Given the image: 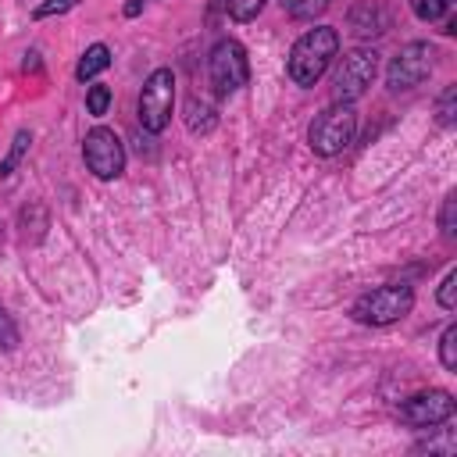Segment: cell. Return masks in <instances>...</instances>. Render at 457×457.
Returning a JSON list of instances; mask_svg holds the SVG:
<instances>
[{
	"instance_id": "6da1fadb",
	"label": "cell",
	"mask_w": 457,
	"mask_h": 457,
	"mask_svg": "<svg viewBox=\"0 0 457 457\" xmlns=\"http://www.w3.org/2000/svg\"><path fill=\"white\" fill-rule=\"evenodd\" d=\"M336 54H339V32L336 29H328V25L307 29L289 50V79L296 86H314L328 71Z\"/></svg>"
},
{
	"instance_id": "7a4b0ae2",
	"label": "cell",
	"mask_w": 457,
	"mask_h": 457,
	"mask_svg": "<svg viewBox=\"0 0 457 457\" xmlns=\"http://www.w3.org/2000/svg\"><path fill=\"white\" fill-rule=\"evenodd\" d=\"M357 136V111L353 104H328L321 114H314L311 129H307V143L318 157H336L343 154Z\"/></svg>"
},
{
	"instance_id": "3957f363",
	"label": "cell",
	"mask_w": 457,
	"mask_h": 457,
	"mask_svg": "<svg viewBox=\"0 0 457 457\" xmlns=\"http://www.w3.org/2000/svg\"><path fill=\"white\" fill-rule=\"evenodd\" d=\"M414 307V289L411 286H378L371 293H361L350 307V314L361 321V325H393V321H403Z\"/></svg>"
},
{
	"instance_id": "277c9868",
	"label": "cell",
	"mask_w": 457,
	"mask_h": 457,
	"mask_svg": "<svg viewBox=\"0 0 457 457\" xmlns=\"http://www.w3.org/2000/svg\"><path fill=\"white\" fill-rule=\"evenodd\" d=\"M378 75V54L371 46H357L339 57L336 75H332V100L336 104H353L368 93V86Z\"/></svg>"
},
{
	"instance_id": "5b68a950",
	"label": "cell",
	"mask_w": 457,
	"mask_h": 457,
	"mask_svg": "<svg viewBox=\"0 0 457 457\" xmlns=\"http://www.w3.org/2000/svg\"><path fill=\"white\" fill-rule=\"evenodd\" d=\"M175 107V75L171 68H154L139 89V125L146 132H164Z\"/></svg>"
},
{
	"instance_id": "8992f818",
	"label": "cell",
	"mask_w": 457,
	"mask_h": 457,
	"mask_svg": "<svg viewBox=\"0 0 457 457\" xmlns=\"http://www.w3.org/2000/svg\"><path fill=\"white\" fill-rule=\"evenodd\" d=\"M207 75H211V86H214L221 96L243 89L246 79H250V61H246L243 43H236V39H218V43L211 46V54H207Z\"/></svg>"
},
{
	"instance_id": "52a82bcc",
	"label": "cell",
	"mask_w": 457,
	"mask_h": 457,
	"mask_svg": "<svg viewBox=\"0 0 457 457\" xmlns=\"http://www.w3.org/2000/svg\"><path fill=\"white\" fill-rule=\"evenodd\" d=\"M432 68H436V50H432L428 43L414 39V43L400 46V54L389 61V68H386V86H389L393 93H407V89L421 86V82L432 75Z\"/></svg>"
},
{
	"instance_id": "ba28073f",
	"label": "cell",
	"mask_w": 457,
	"mask_h": 457,
	"mask_svg": "<svg viewBox=\"0 0 457 457\" xmlns=\"http://www.w3.org/2000/svg\"><path fill=\"white\" fill-rule=\"evenodd\" d=\"M82 161H86V168L96 179H104V182L107 179H118L125 171V146H121L118 132L107 129V125L89 129L86 139H82Z\"/></svg>"
},
{
	"instance_id": "9c48e42d",
	"label": "cell",
	"mask_w": 457,
	"mask_h": 457,
	"mask_svg": "<svg viewBox=\"0 0 457 457\" xmlns=\"http://www.w3.org/2000/svg\"><path fill=\"white\" fill-rule=\"evenodd\" d=\"M453 396L446 389H425V393H414L400 403V421L411 425V428H432V425H443L453 418Z\"/></svg>"
},
{
	"instance_id": "30bf717a",
	"label": "cell",
	"mask_w": 457,
	"mask_h": 457,
	"mask_svg": "<svg viewBox=\"0 0 457 457\" xmlns=\"http://www.w3.org/2000/svg\"><path fill=\"white\" fill-rule=\"evenodd\" d=\"M350 29H353V36H361V39L382 36V32H386V14H382L375 4H361V7L350 11Z\"/></svg>"
},
{
	"instance_id": "8fae6325",
	"label": "cell",
	"mask_w": 457,
	"mask_h": 457,
	"mask_svg": "<svg viewBox=\"0 0 457 457\" xmlns=\"http://www.w3.org/2000/svg\"><path fill=\"white\" fill-rule=\"evenodd\" d=\"M186 125H189L193 136H207V132L218 125V111H214L207 100L189 96V104H186Z\"/></svg>"
},
{
	"instance_id": "7c38bea8",
	"label": "cell",
	"mask_w": 457,
	"mask_h": 457,
	"mask_svg": "<svg viewBox=\"0 0 457 457\" xmlns=\"http://www.w3.org/2000/svg\"><path fill=\"white\" fill-rule=\"evenodd\" d=\"M107 64H111V50H107L104 43H93V46L79 57V64H75V79H79V82H89V79H96Z\"/></svg>"
},
{
	"instance_id": "4fadbf2b",
	"label": "cell",
	"mask_w": 457,
	"mask_h": 457,
	"mask_svg": "<svg viewBox=\"0 0 457 457\" xmlns=\"http://www.w3.org/2000/svg\"><path fill=\"white\" fill-rule=\"evenodd\" d=\"M328 4L332 0H282V11L289 18H296V21H314V18H321L328 11Z\"/></svg>"
},
{
	"instance_id": "5bb4252c",
	"label": "cell",
	"mask_w": 457,
	"mask_h": 457,
	"mask_svg": "<svg viewBox=\"0 0 457 457\" xmlns=\"http://www.w3.org/2000/svg\"><path fill=\"white\" fill-rule=\"evenodd\" d=\"M29 143H32V132L29 129H21L18 136H14V143H11V150H7V157L0 161V175H11L18 164H21V157H25V150H29Z\"/></svg>"
},
{
	"instance_id": "9a60e30c",
	"label": "cell",
	"mask_w": 457,
	"mask_h": 457,
	"mask_svg": "<svg viewBox=\"0 0 457 457\" xmlns=\"http://www.w3.org/2000/svg\"><path fill=\"white\" fill-rule=\"evenodd\" d=\"M107 107H111V89H107V86H100V82H96V86H89V89H86V111H89L93 118H104V114H107Z\"/></svg>"
},
{
	"instance_id": "2e32d148",
	"label": "cell",
	"mask_w": 457,
	"mask_h": 457,
	"mask_svg": "<svg viewBox=\"0 0 457 457\" xmlns=\"http://www.w3.org/2000/svg\"><path fill=\"white\" fill-rule=\"evenodd\" d=\"M439 232H443L446 239L457 236V193H446V200H443V207H439Z\"/></svg>"
},
{
	"instance_id": "e0dca14e",
	"label": "cell",
	"mask_w": 457,
	"mask_h": 457,
	"mask_svg": "<svg viewBox=\"0 0 457 457\" xmlns=\"http://www.w3.org/2000/svg\"><path fill=\"white\" fill-rule=\"evenodd\" d=\"M439 361L446 371H457V325H446V332L439 339Z\"/></svg>"
},
{
	"instance_id": "ac0fdd59",
	"label": "cell",
	"mask_w": 457,
	"mask_h": 457,
	"mask_svg": "<svg viewBox=\"0 0 457 457\" xmlns=\"http://www.w3.org/2000/svg\"><path fill=\"white\" fill-rule=\"evenodd\" d=\"M414 4V14L421 18V21H439L443 14H450V7H453V0H411Z\"/></svg>"
},
{
	"instance_id": "d6986e66",
	"label": "cell",
	"mask_w": 457,
	"mask_h": 457,
	"mask_svg": "<svg viewBox=\"0 0 457 457\" xmlns=\"http://www.w3.org/2000/svg\"><path fill=\"white\" fill-rule=\"evenodd\" d=\"M261 7H264V0H225V11L232 21H253L261 14Z\"/></svg>"
},
{
	"instance_id": "ffe728a7",
	"label": "cell",
	"mask_w": 457,
	"mask_h": 457,
	"mask_svg": "<svg viewBox=\"0 0 457 457\" xmlns=\"http://www.w3.org/2000/svg\"><path fill=\"white\" fill-rule=\"evenodd\" d=\"M453 104H457V86H446L443 89V96H439V104H436V114H439V125H453Z\"/></svg>"
},
{
	"instance_id": "44dd1931",
	"label": "cell",
	"mask_w": 457,
	"mask_h": 457,
	"mask_svg": "<svg viewBox=\"0 0 457 457\" xmlns=\"http://www.w3.org/2000/svg\"><path fill=\"white\" fill-rule=\"evenodd\" d=\"M453 289H457V271H446V275H443V282H439V296H436L443 311H453V307H457Z\"/></svg>"
},
{
	"instance_id": "7402d4cb",
	"label": "cell",
	"mask_w": 457,
	"mask_h": 457,
	"mask_svg": "<svg viewBox=\"0 0 457 457\" xmlns=\"http://www.w3.org/2000/svg\"><path fill=\"white\" fill-rule=\"evenodd\" d=\"M18 346V328L11 321V314L0 307V350H14Z\"/></svg>"
},
{
	"instance_id": "603a6c76",
	"label": "cell",
	"mask_w": 457,
	"mask_h": 457,
	"mask_svg": "<svg viewBox=\"0 0 457 457\" xmlns=\"http://www.w3.org/2000/svg\"><path fill=\"white\" fill-rule=\"evenodd\" d=\"M75 4H79V0H43L32 14H36V18H54V14H68Z\"/></svg>"
},
{
	"instance_id": "cb8c5ba5",
	"label": "cell",
	"mask_w": 457,
	"mask_h": 457,
	"mask_svg": "<svg viewBox=\"0 0 457 457\" xmlns=\"http://www.w3.org/2000/svg\"><path fill=\"white\" fill-rule=\"evenodd\" d=\"M139 11H143V0H129V4H125V18H136Z\"/></svg>"
}]
</instances>
